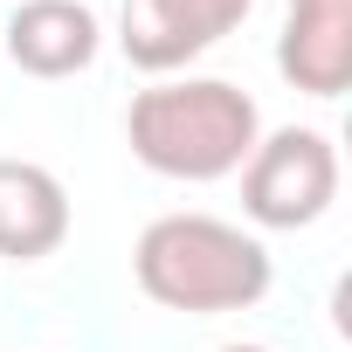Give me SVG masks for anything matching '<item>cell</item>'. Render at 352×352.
<instances>
[{
	"instance_id": "obj_3",
	"label": "cell",
	"mask_w": 352,
	"mask_h": 352,
	"mask_svg": "<svg viewBox=\"0 0 352 352\" xmlns=\"http://www.w3.org/2000/svg\"><path fill=\"white\" fill-rule=\"evenodd\" d=\"M242 208L249 221L263 228H304L331 208L338 194V152L324 131H276V138H256V152L242 159Z\"/></svg>"
},
{
	"instance_id": "obj_7",
	"label": "cell",
	"mask_w": 352,
	"mask_h": 352,
	"mask_svg": "<svg viewBox=\"0 0 352 352\" xmlns=\"http://www.w3.org/2000/svg\"><path fill=\"white\" fill-rule=\"evenodd\" d=\"M8 56L28 76H76L97 56V14L83 0H21L8 14Z\"/></svg>"
},
{
	"instance_id": "obj_6",
	"label": "cell",
	"mask_w": 352,
	"mask_h": 352,
	"mask_svg": "<svg viewBox=\"0 0 352 352\" xmlns=\"http://www.w3.org/2000/svg\"><path fill=\"white\" fill-rule=\"evenodd\" d=\"M69 235V194L49 166L35 159H0V256L35 263Z\"/></svg>"
},
{
	"instance_id": "obj_1",
	"label": "cell",
	"mask_w": 352,
	"mask_h": 352,
	"mask_svg": "<svg viewBox=\"0 0 352 352\" xmlns=\"http://www.w3.org/2000/svg\"><path fill=\"white\" fill-rule=\"evenodd\" d=\"M138 290L166 311H249L270 290V249L214 214H166L138 235Z\"/></svg>"
},
{
	"instance_id": "obj_4",
	"label": "cell",
	"mask_w": 352,
	"mask_h": 352,
	"mask_svg": "<svg viewBox=\"0 0 352 352\" xmlns=\"http://www.w3.org/2000/svg\"><path fill=\"white\" fill-rule=\"evenodd\" d=\"M249 14V0H124V56L152 76L194 63L208 42H221Z\"/></svg>"
},
{
	"instance_id": "obj_2",
	"label": "cell",
	"mask_w": 352,
	"mask_h": 352,
	"mask_svg": "<svg viewBox=\"0 0 352 352\" xmlns=\"http://www.w3.org/2000/svg\"><path fill=\"white\" fill-rule=\"evenodd\" d=\"M124 131H131V152L166 180H221L256 152V104L214 76L159 83L131 97Z\"/></svg>"
},
{
	"instance_id": "obj_8",
	"label": "cell",
	"mask_w": 352,
	"mask_h": 352,
	"mask_svg": "<svg viewBox=\"0 0 352 352\" xmlns=\"http://www.w3.org/2000/svg\"><path fill=\"white\" fill-rule=\"evenodd\" d=\"M221 352H263V345H221Z\"/></svg>"
},
{
	"instance_id": "obj_5",
	"label": "cell",
	"mask_w": 352,
	"mask_h": 352,
	"mask_svg": "<svg viewBox=\"0 0 352 352\" xmlns=\"http://www.w3.org/2000/svg\"><path fill=\"white\" fill-rule=\"evenodd\" d=\"M276 69L311 97H338L352 83V0H290Z\"/></svg>"
}]
</instances>
